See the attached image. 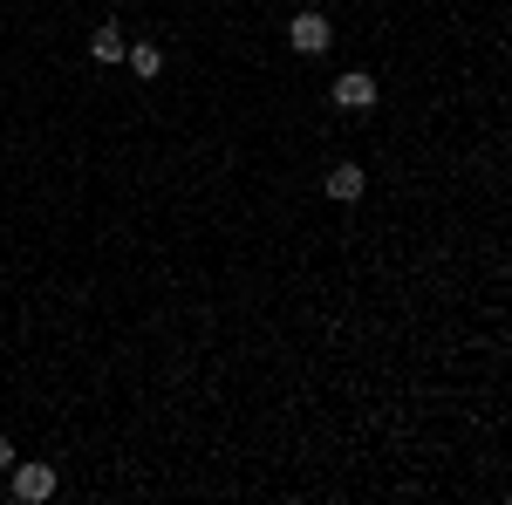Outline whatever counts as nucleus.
Wrapping results in <instances>:
<instances>
[{
    "instance_id": "nucleus-1",
    "label": "nucleus",
    "mask_w": 512,
    "mask_h": 505,
    "mask_svg": "<svg viewBox=\"0 0 512 505\" xmlns=\"http://www.w3.org/2000/svg\"><path fill=\"white\" fill-rule=\"evenodd\" d=\"M287 41H294L301 55H328L335 28H328V14H315V7H308V14H294V21H287Z\"/></svg>"
},
{
    "instance_id": "nucleus-2",
    "label": "nucleus",
    "mask_w": 512,
    "mask_h": 505,
    "mask_svg": "<svg viewBox=\"0 0 512 505\" xmlns=\"http://www.w3.org/2000/svg\"><path fill=\"white\" fill-rule=\"evenodd\" d=\"M14 499L21 505L55 499V465H21V458H14Z\"/></svg>"
},
{
    "instance_id": "nucleus-3",
    "label": "nucleus",
    "mask_w": 512,
    "mask_h": 505,
    "mask_svg": "<svg viewBox=\"0 0 512 505\" xmlns=\"http://www.w3.org/2000/svg\"><path fill=\"white\" fill-rule=\"evenodd\" d=\"M362 185H369V178H362V164H335V171L321 178V192L335 198V205H355V198H362Z\"/></svg>"
},
{
    "instance_id": "nucleus-4",
    "label": "nucleus",
    "mask_w": 512,
    "mask_h": 505,
    "mask_svg": "<svg viewBox=\"0 0 512 505\" xmlns=\"http://www.w3.org/2000/svg\"><path fill=\"white\" fill-rule=\"evenodd\" d=\"M335 103H342V110H376V76H362V69L342 76L335 82Z\"/></svg>"
},
{
    "instance_id": "nucleus-5",
    "label": "nucleus",
    "mask_w": 512,
    "mask_h": 505,
    "mask_svg": "<svg viewBox=\"0 0 512 505\" xmlns=\"http://www.w3.org/2000/svg\"><path fill=\"white\" fill-rule=\"evenodd\" d=\"M123 62H130V76L151 82V76L164 69V48H158V41H137V48H123Z\"/></svg>"
},
{
    "instance_id": "nucleus-6",
    "label": "nucleus",
    "mask_w": 512,
    "mask_h": 505,
    "mask_svg": "<svg viewBox=\"0 0 512 505\" xmlns=\"http://www.w3.org/2000/svg\"><path fill=\"white\" fill-rule=\"evenodd\" d=\"M89 55H96V62H123V28H117V21H103V28H96Z\"/></svg>"
},
{
    "instance_id": "nucleus-7",
    "label": "nucleus",
    "mask_w": 512,
    "mask_h": 505,
    "mask_svg": "<svg viewBox=\"0 0 512 505\" xmlns=\"http://www.w3.org/2000/svg\"><path fill=\"white\" fill-rule=\"evenodd\" d=\"M0 471H14V444L7 437H0Z\"/></svg>"
}]
</instances>
